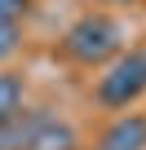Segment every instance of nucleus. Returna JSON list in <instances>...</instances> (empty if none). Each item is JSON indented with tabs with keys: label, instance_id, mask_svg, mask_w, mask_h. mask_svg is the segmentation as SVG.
Returning <instances> with one entry per match:
<instances>
[{
	"label": "nucleus",
	"instance_id": "nucleus-3",
	"mask_svg": "<svg viewBox=\"0 0 146 150\" xmlns=\"http://www.w3.org/2000/svg\"><path fill=\"white\" fill-rule=\"evenodd\" d=\"M22 150H75V128L53 115H31Z\"/></svg>",
	"mask_w": 146,
	"mask_h": 150
},
{
	"label": "nucleus",
	"instance_id": "nucleus-4",
	"mask_svg": "<svg viewBox=\"0 0 146 150\" xmlns=\"http://www.w3.org/2000/svg\"><path fill=\"white\" fill-rule=\"evenodd\" d=\"M98 150H146V115H124L102 132Z\"/></svg>",
	"mask_w": 146,
	"mask_h": 150
},
{
	"label": "nucleus",
	"instance_id": "nucleus-6",
	"mask_svg": "<svg viewBox=\"0 0 146 150\" xmlns=\"http://www.w3.org/2000/svg\"><path fill=\"white\" fill-rule=\"evenodd\" d=\"M27 124H31V115H14V119H0V150H22V141H27Z\"/></svg>",
	"mask_w": 146,
	"mask_h": 150
},
{
	"label": "nucleus",
	"instance_id": "nucleus-7",
	"mask_svg": "<svg viewBox=\"0 0 146 150\" xmlns=\"http://www.w3.org/2000/svg\"><path fill=\"white\" fill-rule=\"evenodd\" d=\"M14 49H18V27L14 22H0V62H5Z\"/></svg>",
	"mask_w": 146,
	"mask_h": 150
},
{
	"label": "nucleus",
	"instance_id": "nucleus-5",
	"mask_svg": "<svg viewBox=\"0 0 146 150\" xmlns=\"http://www.w3.org/2000/svg\"><path fill=\"white\" fill-rule=\"evenodd\" d=\"M18 110H22V80L0 71V119H14Z\"/></svg>",
	"mask_w": 146,
	"mask_h": 150
},
{
	"label": "nucleus",
	"instance_id": "nucleus-8",
	"mask_svg": "<svg viewBox=\"0 0 146 150\" xmlns=\"http://www.w3.org/2000/svg\"><path fill=\"white\" fill-rule=\"evenodd\" d=\"M27 5L31 0H0V22H18L27 13Z\"/></svg>",
	"mask_w": 146,
	"mask_h": 150
},
{
	"label": "nucleus",
	"instance_id": "nucleus-1",
	"mask_svg": "<svg viewBox=\"0 0 146 150\" xmlns=\"http://www.w3.org/2000/svg\"><path fill=\"white\" fill-rule=\"evenodd\" d=\"M62 44H66V53L75 62L98 66V62H106V57L120 53V22L106 18V13H84L80 22H71V31H66Z\"/></svg>",
	"mask_w": 146,
	"mask_h": 150
},
{
	"label": "nucleus",
	"instance_id": "nucleus-2",
	"mask_svg": "<svg viewBox=\"0 0 146 150\" xmlns=\"http://www.w3.org/2000/svg\"><path fill=\"white\" fill-rule=\"evenodd\" d=\"M146 93V53L120 57L102 80H98V102L102 106H128Z\"/></svg>",
	"mask_w": 146,
	"mask_h": 150
}]
</instances>
